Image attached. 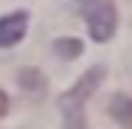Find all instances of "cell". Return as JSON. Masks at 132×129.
Listing matches in <instances>:
<instances>
[{
  "mask_svg": "<svg viewBox=\"0 0 132 129\" xmlns=\"http://www.w3.org/2000/svg\"><path fill=\"white\" fill-rule=\"evenodd\" d=\"M87 20V28H90V37L96 42H104L115 34V25H118V14H115V3L112 0H76Z\"/></svg>",
  "mask_w": 132,
  "mask_h": 129,
  "instance_id": "6da1fadb",
  "label": "cell"
},
{
  "mask_svg": "<svg viewBox=\"0 0 132 129\" xmlns=\"http://www.w3.org/2000/svg\"><path fill=\"white\" fill-rule=\"evenodd\" d=\"M101 79H104V70H101V67H90L87 76L62 98V109H65V118H68V129H81V107H84V101L90 98V93L96 90V84H98Z\"/></svg>",
  "mask_w": 132,
  "mask_h": 129,
  "instance_id": "7a4b0ae2",
  "label": "cell"
},
{
  "mask_svg": "<svg viewBox=\"0 0 132 129\" xmlns=\"http://www.w3.org/2000/svg\"><path fill=\"white\" fill-rule=\"evenodd\" d=\"M26 28H28L26 11H14V14L0 17V48H9V45L20 42L26 37Z\"/></svg>",
  "mask_w": 132,
  "mask_h": 129,
  "instance_id": "3957f363",
  "label": "cell"
},
{
  "mask_svg": "<svg viewBox=\"0 0 132 129\" xmlns=\"http://www.w3.org/2000/svg\"><path fill=\"white\" fill-rule=\"evenodd\" d=\"M110 115L124 129H132V98L129 96H115L110 104Z\"/></svg>",
  "mask_w": 132,
  "mask_h": 129,
  "instance_id": "277c9868",
  "label": "cell"
},
{
  "mask_svg": "<svg viewBox=\"0 0 132 129\" xmlns=\"http://www.w3.org/2000/svg\"><path fill=\"white\" fill-rule=\"evenodd\" d=\"M56 53L73 59V56L81 53V42H79V39H56Z\"/></svg>",
  "mask_w": 132,
  "mask_h": 129,
  "instance_id": "5b68a950",
  "label": "cell"
},
{
  "mask_svg": "<svg viewBox=\"0 0 132 129\" xmlns=\"http://www.w3.org/2000/svg\"><path fill=\"white\" fill-rule=\"evenodd\" d=\"M6 109H9V98H6V93L0 90V118L6 115Z\"/></svg>",
  "mask_w": 132,
  "mask_h": 129,
  "instance_id": "8992f818",
  "label": "cell"
}]
</instances>
